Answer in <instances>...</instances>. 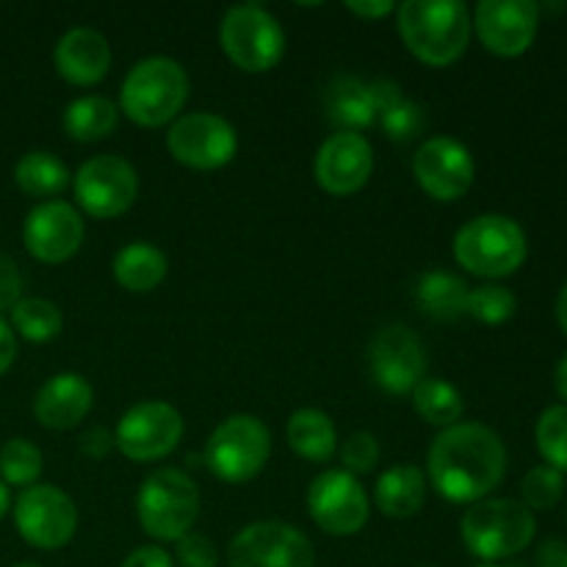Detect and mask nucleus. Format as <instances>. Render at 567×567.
I'll list each match as a JSON object with an SVG mask.
<instances>
[{"instance_id": "34", "label": "nucleus", "mask_w": 567, "mask_h": 567, "mask_svg": "<svg viewBox=\"0 0 567 567\" xmlns=\"http://www.w3.org/2000/svg\"><path fill=\"white\" fill-rule=\"evenodd\" d=\"M520 493H524V504L535 513V509H554L565 496V474H559L551 465H537L520 482Z\"/></svg>"}, {"instance_id": "3", "label": "nucleus", "mask_w": 567, "mask_h": 567, "mask_svg": "<svg viewBox=\"0 0 567 567\" xmlns=\"http://www.w3.org/2000/svg\"><path fill=\"white\" fill-rule=\"evenodd\" d=\"M537 535L535 513L515 498H482L465 509L460 537L480 563H502L526 551Z\"/></svg>"}, {"instance_id": "46", "label": "nucleus", "mask_w": 567, "mask_h": 567, "mask_svg": "<svg viewBox=\"0 0 567 567\" xmlns=\"http://www.w3.org/2000/svg\"><path fill=\"white\" fill-rule=\"evenodd\" d=\"M9 509H11V493H9V487L0 482V520L6 518V513H9Z\"/></svg>"}, {"instance_id": "39", "label": "nucleus", "mask_w": 567, "mask_h": 567, "mask_svg": "<svg viewBox=\"0 0 567 567\" xmlns=\"http://www.w3.org/2000/svg\"><path fill=\"white\" fill-rule=\"evenodd\" d=\"M122 567H175L169 554L161 546H142L133 554H127Z\"/></svg>"}, {"instance_id": "27", "label": "nucleus", "mask_w": 567, "mask_h": 567, "mask_svg": "<svg viewBox=\"0 0 567 567\" xmlns=\"http://www.w3.org/2000/svg\"><path fill=\"white\" fill-rule=\"evenodd\" d=\"M14 183L22 194H28V197L50 203V199L59 197V194L70 186V169H66L64 161L55 158L53 153L33 150V153H25L17 161Z\"/></svg>"}, {"instance_id": "26", "label": "nucleus", "mask_w": 567, "mask_h": 567, "mask_svg": "<svg viewBox=\"0 0 567 567\" xmlns=\"http://www.w3.org/2000/svg\"><path fill=\"white\" fill-rule=\"evenodd\" d=\"M468 282L452 271H426L415 288V302L421 313L437 321H454L465 316V302H468Z\"/></svg>"}, {"instance_id": "15", "label": "nucleus", "mask_w": 567, "mask_h": 567, "mask_svg": "<svg viewBox=\"0 0 567 567\" xmlns=\"http://www.w3.org/2000/svg\"><path fill=\"white\" fill-rule=\"evenodd\" d=\"M426 347L410 327L388 324L371 338L369 369L377 385L393 396H408L426 377Z\"/></svg>"}, {"instance_id": "30", "label": "nucleus", "mask_w": 567, "mask_h": 567, "mask_svg": "<svg viewBox=\"0 0 567 567\" xmlns=\"http://www.w3.org/2000/svg\"><path fill=\"white\" fill-rule=\"evenodd\" d=\"M11 313V330L20 332L25 341L31 343H48L64 327V316H61L59 305L42 297H22Z\"/></svg>"}, {"instance_id": "10", "label": "nucleus", "mask_w": 567, "mask_h": 567, "mask_svg": "<svg viewBox=\"0 0 567 567\" xmlns=\"http://www.w3.org/2000/svg\"><path fill=\"white\" fill-rule=\"evenodd\" d=\"M230 567H313V543L282 520H255L227 546Z\"/></svg>"}, {"instance_id": "45", "label": "nucleus", "mask_w": 567, "mask_h": 567, "mask_svg": "<svg viewBox=\"0 0 567 567\" xmlns=\"http://www.w3.org/2000/svg\"><path fill=\"white\" fill-rule=\"evenodd\" d=\"M557 321H559V327H563V332L567 336V282H565L563 291H559V297H557Z\"/></svg>"}, {"instance_id": "14", "label": "nucleus", "mask_w": 567, "mask_h": 567, "mask_svg": "<svg viewBox=\"0 0 567 567\" xmlns=\"http://www.w3.org/2000/svg\"><path fill=\"white\" fill-rule=\"evenodd\" d=\"M75 199L94 219H116L138 194V175L120 155H94L72 177Z\"/></svg>"}, {"instance_id": "25", "label": "nucleus", "mask_w": 567, "mask_h": 567, "mask_svg": "<svg viewBox=\"0 0 567 567\" xmlns=\"http://www.w3.org/2000/svg\"><path fill=\"white\" fill-rule=\"evenodd\" d=\"M288 446L310 463H330L338 449V432L332 419L316 408H302L288 419Z\"/></svg>"}, {"instance_id": "38", "label": "nucleus", "mask_w": 567, "mask_h": 567, "mask_svg": "<svg viewBox=\"0 0 567 567\" xmlns=\"http://www.w3.org/2000/svg\"><path fill=\"white\" fill-rule=\"evenodd\" d=\"M22 299V271L9 255L0 252V310H11Z\"/></svg>"}, {"instance_id": "29", "label": "nucleus", "mask_w": 567, "mask_h": 567, "mask_svg": "<svg viewBox=\"0 0 567 567\" xmlns=\"http://www.w3.org/2000/svg\"><path fill=\"white\" fill-rule=\"evenodd\" d=\"M413 408L426 424L432 426H454L463 419V393L446 380H437V377H424L419 385L413 388Z\"/></svg>"}, {"instance_id": "24", "label": "nucleus", "mask_w": 567, "mask_h": 567, "mask_svg": "<svg viewBox=\"0 0 567 567\" xmlns=\"http://www.w3.org/2000/svg\"><path fill=\"white\" fill-rule=\"evenodd\" d=\"M169 260L155 244L133 241L114 255V277L133 293L155 291L166 280Z\"/></svg>"}, {"instance_id": "18", "label": "nucleus", "mask_w": 567, "mask_h": 567, "mask_svg": "<svg viewBox=\"0 0 567 567\" xmlns=\"http://www.w3.org/2000/svg\"><path fill=\"white\" fill-rule=\"evenodd\" d=\"M83 236L86 230H83L81 214L61 199L39 203L22 225V244H25L28 255L48 266L70 260L81 249Z\"/></svg>"}, {"instance_id": "40", "label": "nucleus", "mask_w": 567, "mask_h": 567, "mask_svg": "<svg viewBox=\"0 0 567 567\" xmlns=\"http://www.w3.org/2000/svg\"><path fill=\"white\" fill-rule=\"evenodd\" d=\"M111 446H114V441H111L109 430H103V426H89L81 435V454H86L92 460L105 457L111 452Z\"/></svg>"}, {"instance_id": "7", "label": "nucleus", "mask_w": 567, "mask_h": 567, "mask_svg": "<svg viewBox=\"0 0 567 567\" xmlns=\"http://www.w3.org/2000/svg\"><path fill=\"white\" fill-rule=\"evenodd\" d=\"M271 454V432L260 419L247 413L221 421L205 446V465L221 482L241 485L264 471Z\"/></svg>"}, {"instance_id": "17", "label": "nucleus", "mask_w": 567, "mask_h": 567, "mask_svg": "<svg viewBox=\"0 0 567 567\" xmlns=\"http://www.w3.org/2000/svg\"><path fill=\"white\" fill-rule=\"evenodd\" d=\"M413 175L432 199L454 203L474 186L476 164L463 142L452 136H432L415 153Z\"/></svg>"}, {"instance_id": "42", "label": "nucleus", "mask_w": 567, "mask_h": 567, "mask_svg": "<svg viewBox=\"0 0 567 567\" xmlns=\"http://www.w3.org/2000/svg\"><path fill=\"white\" fill-rule=\"evenodd\" d=\"M14 360H17V336L14 330H11V324H6V321L0 319V377L14 365Z\"/></svg>"}, {"instance_id": "37", "label": "nucleus", "mask_w": 567, "mask_h": 567, "mask_svg": "<svg viewBox=\"0 0 567 567\" xmlns=\"http://www.w3.org/2000/svg\"><path fill=\"white\" fill-rule=\"evenodd\" d=\"M177 565L181 567H216L219 565V554H216L214 543L199 532H188L186 537L177 540Z\"/></svg>"}, {"instance_id": "44", "label": "nucleus", "mask_w": 567, "mask_h": 567, "mask_svg": "<svg viewBox=\"0 0 567 567\" xmlns=\"http://www.w3.org/2000/svg\"><path fill=\"white\" fill-rule=\"evenodd\" d=\"M554 388H557L559 399L567 404V354L557 363V371H554Z\"/></svg>"}, {"instance_id": "31", "label": "nucleus", "mask_w": 567, "mask_h": 567, "mask_svg": "<svg viewBox=\"0 0 567 567\" xmlns=\"http://www.w3.org/2000/svg\"><path fill=\"white\" fill-rule=\"evenodd\" d=\"M42 474V452L25 437H11L0 446V482L6 487H31Z\"/></svg>"}, {"instance_id": "4", "label": "nucleus", "mask_w": 567, "mask_h": 567, "mask_svg": "<svg viewBox=\"0 0 567 567\" xmlns=\"http://www.w3.org/2000/svg\"><path fill=\"white\" fill-rule=\"evenodd\" d=\"M188 100V75L169 55L142 59L125 75L120 111L142 127H161L177 120Z\"/></svg>"}, {"instance_id": "32", "label": "nucleus", "mask_w": 567, "mask_h": 567, "mask_svg": "<svg viewBox=\"0 0 567 567\" xmlns=\"http://www.w3.org/2000/svg\"><path fill=\"white\" fill-rule=\"evenodd\" d=\"M518 310V299L509 288L498 286V282H485L480 288H471L468 302H465V316L482 321V324H504Z\"/></svg>"}, {"instance_id": "22", "label": "nucleus", "mask_w": 567, "mask_h": 567, "mask_svg": "<svg viewBox=\"0 0 567 567\" xmlns=\"http://www.w3.org/2000/svg\"><path fill=\"white\" fill-rule=\"evenodd\" d=\"M324 111L338 133H358L377 122V105L369 83L354 75L332 78L330 86L324 89Z\"/></svg>"}, {"instance_id": "35", "label": "nucleus", "mask_w": 567, "mask_h": 567, "mask_svg": "<svg viewBox=\"0 0 567 567\" xmlns=\"http://www.w3.org/2000/svg\"><path fill=\"white\" fill-rule=\"evenodd\" d=\"M377 122H380L388 138H393V142H408V138L419 136V131L424 127V111H421L419 103H413V100H408L402 94V97H396L391 105H385L377 114Z\"/></svg>"}, {"instance_id": "23", "label": "nucleus", "mask_w": 567, "mask_h": 567, "mask_svg": "<svg viewBox=\"0 0 567 567\" xmlns=\"http://www.w3.org/2000/svg\"><path fill=\"white\" fill-rule=\"evenodd\" d=\"M426 498V480L424 471L415 465H393L377 480L374 504L388 518H413Z\"/></svg>"}, {"instance_id": "13", "label": "nucleus", "mask_w": 567, "mask_h": 567, "mask_svg": "<svg viewBox=\"0 0 567 567\" xmlns=\"http://www.w3.org/2000/svg\"><path fill=\"white\" fill-rule=\"evenodd\" d=\"M183 437V419L166 402H138L120 419L114 446L133 463H155L175 452Z\"/></svg>"}, {"instance_id": "47", "label": "nucleus", "mask_w": 567, "mask_h": 567, "mask_svg": "<svg viewBox=\"0 0 567 567\" xmlns=\"http://www.w3.org/2000/svg\"><path fill=\"white\" fill-rule=\"evenodd\" d=\"M474 567H504V565H498V563H480V565H474Z\"/></svg>"}, {"instance_id": "8", "label": "nucleus", "mask_w": 567, "mask_h": 567, "mask_svg": "<svg viewBox=\"0 0 567 567\" xmlns=\"http://www.w3.org/2000/svg\"><path fill=\"white\" fill-rule=\"evenodd\" d=\"M219 42L227 59L244 72H269L286 53V33L280 22L258 3H238L227 9L219 25Z\"/></svg>"}, {"instance_id": "19", "label": "nucleus", "mask_w": 567, "mask_h": 567, "mask_svg": "<svg viewBox=\"0 0 567 567\" xmlns=\"http://www.w3.org/2000/svg\"><path fill=\"white\" fill-rule=\"evenodd\" d=\"M374 172V150L363 133H332L316 153V181L327 194L360 192Z\"/></svg>"}, {"instance_id": "21", "label": "nucleus", "mask_w": 567, "mask_h": 567, "mask_svg": "<svg viewBox=\"0 0 567 567\" xmlns=\"http://www.w3.org/2000/svg\"><path fill=\"white\" fill-rule=\"evenodd\" d=\"M53 66L72 86H94L111 66L109 39L94 28H72L55 44Z\"/></svg>"}, {"instance_id": "6", "label": "nucleus", "mask_w": 567, "mask_h": 567, "mask_svg": "<svg viewBox=\"0 0 567 567\" xmlns=\"http://www.w3.org/2000/svg\"><path fill=\"white\" fill-rule=\"evenodd\" d=\"M138 524L161 543H177L194 529L199 491L192 476L177 468H158L142 482L136 498Z\"/></svg>"}, {"instance_id": "36", "label": "nucleus", "mask_w": 567, "mask_h": 567, "mask_svg": "<svg viewBox=\"0 0 567 567\" xmlns=\"http://www.w3.org/2000/svg\"><path fill=\"white\" fill-rule=\"evenodd\" d=\"M341 463L343 471L352 476L371 474L380 463V443L371 432H352L341 446Z\"/></svg>"}, {"instance_id": "28", "label": "nucleus", "mask_w": 567, "mask_h": 567, "mask_svg": "<svg viewBox=\"0 0 567 567\" xmlns=\"http://www.w3.org/2000/svg\"><path fill=\"white\" fill-rule=\"evenodd\" d=\"M61 122H64L66 136L75 138V142H100V138L111 136L116 131V125H120V109L109 97L86 94V97H78L66 105L64 120Z\"/></svg>"}, {"instance_id": "33", "label": "nucleus", "mask_w": 567, "mask_h": 567, "mask_svg": "<svg viewBox=\"0 0 567 567\" xmlns=\"http://www.w3.org/2000/svg\"><path fill=\"white\" fill-rule=\"evenodd\" d=\"M537 449L546 465L567 474V404H554L537 419Z\"/></svg>"}, {"instance_id": "43", "label": "nucleus", "mask_w": 567, "mask_h": 567, "mask_svg": "<svg viewBox=\"0 0 567 567\" xmlns=\"http://www.w3.org/2000/svg\"><path fill=\"white\" fill-rule=\"evenodd\" d=\"M537 565L540 567H567V546L563 540H548L540 546L537 554Z\"/></svg>"}, {"instance_id": "48", "label": "nucleus", "mask_w": 567, "mask_h": 567, "mask_svg": "<svg viewBox=\"0 0 567 567\" xmlns=\"http://www.w3.org/2000/svg\"><path fill=\"white\" fill-rule=\"evenodd\" d=\"M11 567H39V565H33V563H17V565H11Z\"/></svg>"}, {"instance_id": "9", "label": "nucleus", "mask_w": 567, "mask_h": 567, "mask_svg": "<svg viewBox=\"0 0 567 567\" xmlns=\"http://www.w3.org/2000/svg\"><path fill=\"white\" fill-rule=\"evenodd\" d=\"M166 150L188 169H221L236 158L238 133L225 116L194 111L172 122L166 131Z\"/></svg>"}, {"instance_id": "2", "label": "nucleus", "mask_w": 567, "mask_h": 567, "mask_svg": "<svg viewBox=\"0 0 567 567\" xmlns=\"http://www.w3.org/2000/svg\"><path fill=\"white\" fill-rule=\"evenodd\" d=\"M399 33L419 61L449 66L471 42V11L463 0H408L396 9Z\"/></svg>"}, {"instance_id": "16", "label": "nucleus", "mask_w": 567, "mask_h": 567, "mask_svg": "<svg viewBox=\"0 0 567 567\" xmlns=\"http://www.w3.org/2000/svg\"><path fill=\"white\" fill-rule=\"evenodd\" d=\"M471 28L491 53L515 59L535 44L540 6L532 0H482L471 17Z\"/></svg>"}, {"instance_id": "1", "label": "nucleus", "mask_w": 567, "mask_h": 567, "mask_svg": "<svg viewBox=\"0 0 567 567\" xmlns=\"http://www.w3.org/2000/svg\"><path fill=\"white\" fill-rule=\"evenodd\" d=\"M426 474L446 502L476 504L502 485L507 474V449L491 426L460 421L432 441Z\"/></svg>"}, {"instance_id": "20", "label": "nucleus", "mask_w": 567, "mask_h": 567, "mask_svg": "<svg viewBox=\"0 0 567 567\" xmlns=\"http://www.w3.org/2000/svg\"><path fill=\"white\" fill-rule=\"evenodd\" d=\"M94 404V391L81 374L75 371H61V374L50 377L42 388H39L37 399H33V415L44 430H72L81 424L89 415Z\"/></svg>"}, {"instance_id": "11", "label": "nucleus", "mask_w": 567, "mask_h": 567, "mask_svg": "<svg viewBox=\"0 0 567 567\" xmlns=\"http://www.w3.org/2000/svg\"><path fill=\"white\" fill-rule=\"evenodd\" d=\"M308 513L327 535L352 537L369 524V493L349 471H321L308 487Z\"/></svg>"}, {"instance_id": "5", "label": "nucleus", "mask_w": 567, "mask_h": 567, "mask_svg": "<svg viewBox=\"0 0 567 567\" xmlns=\"http://www.w3.org/2000/svg\"><path fill=\"white\" fill-rule=\"evenodd\" d=\"M529 255L524 227L502 214H482L454 233V260L465 271L487 280L509 277Z\"/></svg>"}, {"instance_id": "41", "label": "nucleus", "mask_w": 567, "mask_h": 567, "mask_svg": "<svg viewBox=\"0 0 567 567\" xmlns=\"http://www.w3.org/2000/svg\"><path fill=\"white\" fill-rule=\"evenodd\" d=\"M396 9V6L391 3V0H352L349 3L347 0V11H352V14L363 17V20H380V17L391 14V11Z\"/></svg>"}, {"instance_id": "12", "label": "nucleus", "mask_w": 567, "mask_h": 567, "mask_svg": "<svg viewBox=\"0 0 567 567\" xmlns=\"http://www.w3.org/2000/svg\"><path fill=\"white\" fill-rule=\"evenodd\" d=\"M14 526L28 546L42 551L64 548L78 529L75 502L53 485H31L17 496Z\"/></svg>"}]
</instances>
